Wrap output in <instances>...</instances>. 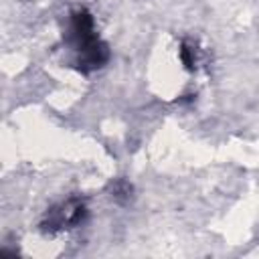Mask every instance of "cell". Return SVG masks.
Segmentation results:
<instances>
[{
	"label": "cell",
	"mask_w": 259,
	"mask_h": 259,
	"mask_svg": "<svg viewBox=\"0 0 259 259\" xmlns=\"http://www.w3.org/2000/svg\"><path fill=\"white\" fill-rule=\"evenodd\" d=\"M71 42L79 53V65L83 71L97 69L107 59L105 45L93 30V18L87 10H77L71 16Z\"/></svg>",
	"instance_id": "obj_1"
},
{
	"label": "cell",
	"mask_w": 259,
	"mask_h": 259,
	"mask_svg": "<svg viewBox=\"0 0 259 259\" xmlns=\"http://www.w3.org/2000/svg\"><path fill=\"white\" fill-rule=\"evenodd\" d=\"M85 214V206L77 200H69L65 204H61L59 208H55L51 212L49 219V227L51 229H61V227H73L77 225Z\"/></svg>",
	"instance_id": "obj_2"
}]
</instances>
